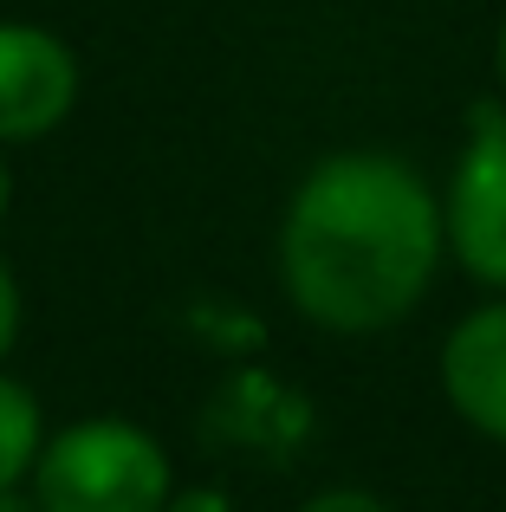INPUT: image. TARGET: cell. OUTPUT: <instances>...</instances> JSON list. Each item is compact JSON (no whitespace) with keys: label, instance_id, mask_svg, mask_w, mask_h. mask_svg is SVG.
Wrapping results in <instances>:
<instances>
[{"label":"cell","instance_id":"8fae6325","mask_svg":"<svg viewBox=\"0 0 506 512\" xmlns=\"http://www.w3.org/2000/svg\"><path fill=\"white\" fill-rule=\"evenodd\" d=\"M7 214H13V163L0 150V227H7Z\"/></svg>","mask_w":506,"mask_h":512},{"label":"cell","instance_id":"5b68a950","mask_svg":"<svg viewBox=\"0 0 506 512\" xmlns=\"http://www.w3.org/2000/svg\"><path fill=\"white\" fill-rule=\"evenodd\" d=\"M435 383L461 428L506 448V292H487L448 325L435 350Z\"/></svg>","mask_w":506,"mask_h":512},{"label":"cell","instance_id":"7c38bea8","mask_svg":"<svg viewBox=\"0 0 506 512\" xmlns=\"http://www.w3.org/2000/svg\"><path fill=\"white\" fill-rule=\"evenodd\" d=\"M0 512H39V506L26 500V493H0Z\"/></svg>","mask_w":506,"mask_h":512},{"label":"cell","instance_id":"9c48e42d","mask_svg":"<svg viewBox=\"0 0 506 512\" xmlns=\"http://www.w3.org/2000/svg\"><path fill=\"white\" fill-rule=\"evenodd\" d=\"M163 512H234V493L228 487H169Z\"/></svg>","mask_w":506,"mask_h":512},{"label":"cell","instance_id":"30bf717a","mask_svg":"<svg viewBox=\"0 0 506 512\" xmlns=\"http://www.w3.org/2000/svg\"><path fill=\"white\" fill-rule=\"evenodd\" d=\"M494 85H500V98H506V13H500V26H494Z\"/></svg>","mask_w":506,"mask_h":512},{"label":"cell","instance_id":"8992f818","mask_svg":"<svg viewBox=\"0 0 506 512\" xmlns=\"http://www.w3.org/2000/svg\"><path fill=\"white\" fill-rule=\"evenodd\" d=\"M46 435H52V422H46L39 389L0 363V493H26Z\"/></svg>","mask_w":506,"mask_h":512},{"label":"cell","instance_id":"3957f363","mask_svg":"<svg viewBox=\"0 0 506 512\" xmlns=\"http://www.w3.org/2000/svg\"><path fill=\"white\" fill-rule=\"evenodd\" d=\"M448 260L481 292H506V98L468 117L455 169L442 182Z\"/></svg>","mask_w":506,"mask_h":512},{"label":"cell","instance_id":"ba28073f","mask_svg":"<svg viewBox=\"0 0 506 512\" xmlns=\"http://www.w3.org/2000/svg\"><path fill=\"white\" fill-rule=\"evenodd\" d=\"M20 325H26V299H20V279H13V266L0 260V363L13 357V344H20Z\"/></svg>","mask_w":506,"mask_h":512},{"label":"cell","instance_id":"52a82bcc","mask_svg":"<svg viewBox=\"0 0 506 512\" xmlns=\"http://www.w3.org/2000/svg\"><path fill=\"white\" fill-rule=\"evenodd\" d=\"M299 512H396V506L370 487H318L312 500H299Z\"/></svg>","mask_w":506,"mask_h":512},{"label":"cell","instance_id":"277c9868","mask_svg":"<svg viewBox=\"0 0 506 512\" xmlns=\"http://www.w3.org/2000/svg\"><path fill=\"white\" fill-rule=\"evenodd\" d=\"M85 65L72 39L39 20H0V150L46 143L78 111Z\"/></svg>","mask_w":506,"mask_h":512},{"label":"cell","instance_id":"6da1fadb","mask_svg":"<svg viewBox=\"0 0 506 512\" xmlns=\"http://www.w3.org/2000/svg\"><path fill=\"white\" fill-rule=\"evenodd\" d=\"M273 266L312 331H396L448 266L442 188L396 150H325L279 208Z\"/></svg>","mask_w":506,"mask_h":512},{"label":"cell","instance_id":"7a4b0ae2","mask_svg":"<svg viewBox=\"0 0 506 512\" xmlns=\"http://www.w3.org/2000/svg\"><path fill=\"white\" fill-rule=\"evenodd\" d=\"M169 487L176 461L163 435L130 415H78L46 435L26 500L39 512H163Z\"/></svg>","mask_w":506,"mask_h":512}]
</instances>
